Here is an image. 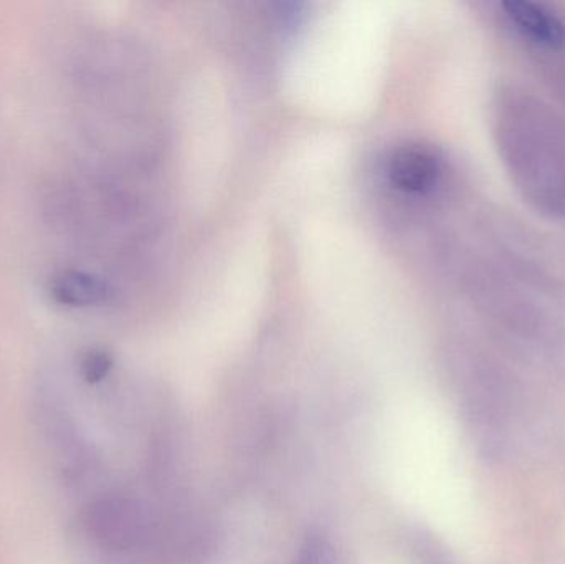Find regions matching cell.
Returning <instances> with one entry per match:
<instances>
[{"mask_svg": "<svg viewBox=\"0 0 565 564\" xmlns=\"http://www.w3.org/2000/svg\"><path fill=\"white\" fill-rule=\"evenodd\" d=\"M504 159L524 194L541 211L565 221V126L543 105L508 92L498 103Z\"/></svg>", "mask_w": 565, "mask_h": 564, "instance_id": "obj_1", "label": "cell"}, {"mask_svg": "<svg viewBox=\"0 0 565 564\" xmlns=\"http://www.w3.org/2000/svg\"><path fill=\"white\" fill-rule=\"evenodd\" d=\"M56 300L72 307H88L108 301L111 288L103 278L83 272H65L53 280Z\"/></svg>", "mask_w": 565, "mask_h": 564, "instance_id": "obj_4", "label": "cell"}, {"mask_svg": "<svg viewBox=\"0 0 565 564\" xmlns=\"http://www.w3.org/2000/svg\"><path fill=\"white\" fill-rule=\"evenodd\" d=\"M498 17L531 50L564 55L565 13L556 6L531 0H508L498 3Z\"/></svg>", "mask_w": 565, "mask_h": 564, "instance_id": "obj_2", "label": "cell"}, {"mask_svg": "<svg viewBox=\"0 0 565 564\" xmlns=\"http://www.w3.org/2000/svg\"><path fill=\"white\" fill-rule=\"evenodd\" d=\"M113 368V360L105 351H89L82 361V374L86 383L96 384L108 376Z\"/></svg>", "mask_w": 565, "mask_h": 564, "instance_id": "obj_5", "label": "cell"}, {"mask_svg": "<svg viewBox=\"0 0 565 564\" xmlns=\"http://www.w3.org/2000/svg\"><path fill=\"white\" fill-rule=\"evenodd\" d=\"M444 159L434 146H401L388 161V179L398 191L411 195H428L440 185Z\"/></svg>", "mask_w": 565, "mask_h": 564, "instance_id": "obj_3", "label": "cell"}]
</instances>
